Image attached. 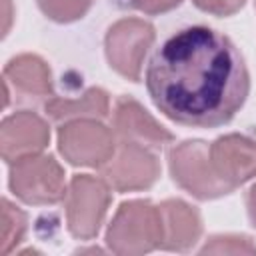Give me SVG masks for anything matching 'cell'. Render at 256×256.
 Wrapping results in <instances>:
<instances>
[{"label": "cell", "mask_w": 256, "mask_h": 256, "mask_svg": "<svg viewBox=\"0 0 256 256\" xmlns=\"http://www.w3.org/2000/svg\"><path fill=\"white\" fill-rule=\"evenodd\" d=\"M144 82L154 106L192 128L228 124L250 94V74L236 44L194 24L170 34L150 56Z\"/></svg>", "instance_id": "cell-1"}, {"label": "cell", "mask_w": 256, "mask_h": 256, "mask_svg": "<svg viewBox=\"0 0 256 256\" xmlns=\"http://www.w3.org/2000/svg\"><path fill=\"white\" fill-rule=\"evenodd\" d=\"M106 244L114 254L138 256L162 246V218L150 200L122 202L106 230Z\"/></svg>", "instance_id": "cell-2"}, {"label": "cell", "mask_w": 256, "mask_h": 256, "mask_svg": "<svg viewBox=\"0 0 256 256\" xmlns=\"http://www.w3.org/2000/svg\"><path fill=\"white\" fill-rule=\"evenodd\" d=\"M64 168L50 154H32L10 164L8 186L24 204L48 206L66 198Z\"/></svg>", "instance_id": "cell-3"}, {"label": "cell", "mask_w": 256, "mask_h": 256, "mask_svg": "<svg viewBox=\"0 0 256 256\" xmlns=\"http://www.w3.org/2000/svg\"><path fill=\"white\" fill-rule=\"evenodd\" d=\"M168 168L172 180L198 200H214L232 192L218 178L210 160V144L204 140L174 144L168 150Z\"/></svg>", "instance_id": "cell-4"}, {"label": "cell", "mask_w": 256, "mask_h": 256, "mask_svg": "<svg viewBox=\"0 0 256 256\" xmlns=\"http://www.w3.org/2000/svg\"><path fill=\"white\" fill-rule=\"evenodd\" d=\"M112 194L104 178L92 174H76L66 190V224L68 232L78 240H92L104 224Z\"/></svg>", "instance_id": "cell-5"}, {"label": "cell", "mask_w": 256, "mask_h": 256, "mask_svg": "<svg viewBox=\"0 0 256 256\" xmlns=\"http://www.w3.org/2000/svg\"><path fill=\"white\" fill-rule=\"evenodd\" d=\"M154 40V26L142 18H122L114 22L104 38V52L110 68L120 76L138 82L142 64Z\"/></svg>", "instance_id": "cell-6"}, {"label": "cell", "mask_w": 256, "mask_h": 256, "mask_svg": "<svg viewBox=\"0 0 256 256\" xmlns=\"http://www.w3.org/2000/svg\"><path fill=\"white\" fill-rule=\"evenodd\" d=\"M116 134L100 120L80 118L58 128V150L72 166L100 168L116 150Z\"/></svg>", "instance_id": "cell-7"}, {"label": "cell", "mask_w": 256, "mask_h": 256, "mask_svg": "<svg viewBox=\"0 0 256 256\" xmlns=\"http://www.w3.org/2000/svg\"><path fill=\"white\" fill-rule=\"evenodd\" d=\"M102 178L116 192H138L150 188L160 176L156 150L132 142H118L110 160L100 168Z\"/></svg>", "instance_id": "cell-8"}, {"label": "cell", "mask_w": 256, "mask_h": 256, "mask_svg": "<svg viewBox=\"0 0 256 256\" xmlns=\"http://www.w3.org/2000/svg\"><path fill=\"white\" fill-rule=\"evenodd\" d=\"M4 106L10 104V96L22 104H36L52 96V72L50 66L36 54H18L10 58L2 72Z\"/></svg>", "instance_id": "cell-9"}, {"label": "cell", "mask_w": 256, "mask_h": 256, "mask_svg": "<svg viewBox=\"0 0 256 256\" xmlns=\"http://www.w3.org/2000/svg\"><path fill=\"white\" fill-rule=\"evenodd\" d=\"M112 130L118 142H132L150 150H162L166 144L174 142L172 132L158 124L144 110V106L130 96H120L116 100L112 112Z\"/></svg>", "instance_id": "cell-10"}, {"label": "cell", "mask_w": 256, "mask_h": 256, "mask_svg": "<svg viewBox=\"0 0 256 256\" xmlns=\"http://www.w3.org/2000/svg\"><path fill=\"white\" fill-rule=\"evenodd\" d=\"M50 142V128L44 118L32 110H20L2 120L0 154L4 162L14 164L20 158L40 154Z\"/></svg>", "instance_id": "cell-11"}, {"label": "cell", "mask_w": 256, "mask_h": 256, "mask_svg": "<svg viewBox=\"0 0 256 256\" xmlns=\"http://www.w3.org/2000/svg\"><path fill=\"white\" fill-rule=\"evenodd\" d=\"M210 160L218 178L234 190L256 176V138L224 134L210 144Z\"/></svg>", "instance_id": "cell-12"}, {"label": "cell", "mask_w": 256, "mask_h": 256, "mask_svg": "<svg viewBox=\"0 0 256 256\" xmlns=\"http://www.w3.org/2000/svg\"><path fill=\"white\" fill-rule=\"evenodd\" d=\"M162 218V250L186 252L202 234L200 212L180 198H168L158 204Z\"/></svg>", "instance_id": "cell-13"}, {"label": "cell", "mask_w": 256, "mask_h": 256, "mask_svg": "<svg viewBox=\"0 0 256 256\" xmlns=\"http://www.w3.org/2000/svg\"><path fill=\"white\" fill-rule=\"evenodd\" d=\"M44 112L50 120H54L58 124H64L70 120H80V118L102 120L110 112V98H108L106 90L92 86L76 98H62V96L48 98L44 102Z\"/></svg>", "instance_id": "cell-14"}, {"label": "cell", "mask_w": 256, "mask_h": 256, "mask_svg": "<svg viewBox=\"0 0 256 256\" xmlns=\"http://www.w3.org/2000/svg\"><path fill=\"white\" fill-rule=\"evenodd\" d=\"M28 230V218L26 214L12 204L8 198L2 200V232H0V254L8 256L12 250L18 248V244L24 240Z\"/></svg>", "instance_id": "cell-15"}, {"label": "cell", "mask_w": 256, "mask_h": 256, "mask_svg": "<svg viewBox=\"0 0 256 256\" xmlns=\"http://www.w3.org/2000/svg\"><path fill=\"white\" fill-rule=\"evenodd\" d=\"M42 14L58 24L80 20L94 4V0H36Z\"/></svg>", "instance_id": "cell-16"}, {"label": "cell", "mask_w": 256, "mask_h": 256, "mask_svg": "<svg viewBox=\"0 0 256 256\" xmlns=\"http://www.w3.org/2000/svg\"><path fill=\"white\" fill-rule=\"evenodd\" d=\"M202 254H256V244L244 234H216L200 248Z\"/></svg>", "instance_id": "cell-17"}, {"label": "cell", "mask_w": 256, "mask_h": 256, "mask_svg": "<svg viewBox=\"0 0 256 256\" xmlns=\"http://www.w3.org/2000/svg\"><path fill=\"white\" fill-rule=\"evenodd\" d=\"M194 4L202 12L214 16H232L246 4V0H194Z\"/></svg>", "instance_id": "cell-18"}, {"label": "cell", "mask_w": 256, "mask_h": 256, "mask_svg": "<svg viewBox=\"0 0 256 256\" xmlns=\"http://www.w3.org/2000/svg\"><path fill=\"white\" fill-rule=\"evenodd\" d=\"M128 4L138 12L154 16V14H164L174 10L176 6L182 4V0H128Z\"/></svg>", "instance_id": "cell-19"}, {"label": "cell", "mask_w": 256, "mask_h": 256, "mask_svg": "<svg viewBox=\"0 0 256 256\" xmlns=\"http://www.w3.org/2000/svg\"><path fill=\"white\" fill-rule=\"evenodd\" d=\"M246 210H248L250 222L256 226V184H252L248 194H246Z\"/></svg>", "instance_id": "cell-20"}, {"label": "cell", "mask_w": 256, "mask_h": 256, "mask_svg": "<svg viewBox=\"0 0 256 256\" xmlns=\"http://www.w3.org/2000/svg\"><path fill=\"white\" fill-rule=\"evenodd\" d=\"M2 4H4V34H8V28H10V20H12V4H10V0H2Z\"/></svg>", "instance_id": "cell-21"}]
</instances>
